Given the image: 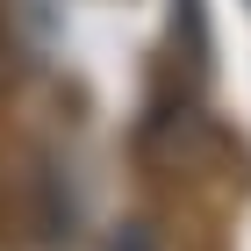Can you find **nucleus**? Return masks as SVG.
<instances>
[{
	"label": "nucleus",
	"mask_w": 251,
	"mask_h": 251,
	"mask_svg": "<svg viewBox=\"0 0 251 251\" xmlns=\"http://www.w3.org/2000/svg\"><path fill=\"white\" fill-rule=\"evenodd\" d=\"M0 79H7V36H0Z\"/></svg>",
	"instance_id": "1"
}]
</instances>
